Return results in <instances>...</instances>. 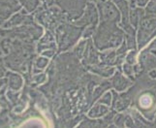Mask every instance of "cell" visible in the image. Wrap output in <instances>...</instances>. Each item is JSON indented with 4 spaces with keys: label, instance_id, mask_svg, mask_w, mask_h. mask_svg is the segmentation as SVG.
<instances>
[{
    "label": "cell",
    "instance_id": "1",
    "mask_svg": "<svg viewBox=\"0 0 156 128\" xmlns=\"http://www.w3.org/2000/svg\"><path fill=\"white\" fill-rule=\"evenodd\" d=\"M123 32L116 27V23L101 21L94 42L99 50L115 48L121 44Z\"/></svg>",
    "mask_w": 156,
    "mask_h": 128
},
{
    "label": "cell",
    "instance_id": "8",
    "mask_svg": "<svg viewBox=\"0 0 156 128\" xmlns=\"http://www.w3.org/2000/svg\"><path fill=\"white\" fill-rule=\"evenodd\" d=\"M115 122L117 126H123L125 125V117L122 115H117L115 117Z\"/></svg>",
    "mask_w": 156,
    "mask_h": 128
},
{
    "label": "cell",
    "instance_id": "5",
    "mask_svg": "<svg viewBox=\"0 0 156 128\" xmlns=\"http://www.w3.org/2000/svg\"><path fill=\"white\" fill-rule=\"evenodd\" d=\"M112 87H114L115 89H117V90H123V89L127 88L129 85L131 84V83L129 82L127 79H125L124 77H123L119 72H117L115 75L114 79H112Z\"/></svg>",
    "mask_w": 156,
    "mask_h": 128
},
{
    "label": "cell",
    "instance_id": "3",
    "mask_svg": "<svg viewBox=\"0 0 156 128\" xmlns=\"http://www.w3.org/2000/svg\"><path fill=\"white\" fill-rule=\"evenodd\" d=\"M98 7L100 9L101 21L112 23H117L119 21L120 13L118 12L117 7H115V3L110 1L100 2L98 4Z\"/></svg>",
    "mask_w": 156,
    "mask_h": 128
},
{
    "label": "cell",
    "instance_id": "7",
    "mask_svg": "<svg viewBox=\"0 0 156 128\" xmlns=\"http://www.w3.org/2000/svg\"><path fill=\"white\" fill-rule=\"evenodd\" d=\"M146 13L148 16H154V17H156V3L155 2L151 1L147 5Z\"/></svg>",
    "mask_w": 156,
    "mask_h": 128
},
{
    "label": "cell",
    "instance_id": "12",
    "mask_svg": "<svg viewBox=\"0 0 156 128\" xmlns=\"http://www.w3.org/2000/svg\"><path fill=\"white\" fill-rule=\"evenodd\" d=\"M148 2V0H136V4L140 7H144L146 6L147 3Z\"/></svg>",
    "mask_w": 156,
    "mask_h": 128
},
{
    "label": "cell",
    "instance_id": "13",
    "mask_svg": "<svg viewBox=\"0 0 156 128\" xmlns=\"http://www.w3.org/2000/svg\"><path fill=\"white\" fill-rule=\"evenodd\" d=\"M151 1H153V2H155V3H156V0H151Z\"/></svg>",
    "mask_w": 156,
    "mask_h": 128
},
{
    "label": "cell",
    "instance_id": "4",
    "mask_svg": "<svg viewBox=\"0 0 156 128\" xmlns=\"http://www.w3.org/2000/svg\"><path fill=\"white\" fill-rule=\"evenodd\" d=\"M96 23H97V12H96V9L93 5L89 3L87 5V12H85L83 18L80 19V20H78L77 24L83 26L92 24L93 26H95Z\"/></svg>",
    "mask_w": 156,
    "mask_h": 128
},
{
    "label": "cell",
    "instance_id": "6",
    "mask_svg": "<svg viewBox=\"0 0 156 128\" xmlns=\"http://www.w3.org/2000/svg\"><path fill=\"white\" fill-rule=\"evenodd\" d=\"M108 112H109V109H108L107 107L99 104L97 106H95L94 108H92V110L89 112L88 116L90 117H93V119H97V117H101L105 116L106 114H108Z\"/></svg>",
    "mask_w": 156,
    "mask_h": 128
},
{
    "label": "cell",
    "instance_id": "10",
    "mask_svg": "<svg viewBox=\"0 0 156 128\" xmlns=\"http://www.w3.org/2000/svg\"><path fill=\"white\" fill-rule=\"evenodd\" d=\"M111 99H112V96H111V93L108 92L104 95L103 99H101L100 102L103 103V104H106V105H110L111 104Z\"/></svg>",
    "mask_w": 156,
    "mask_h": 128
},
{
    "label": "cell",
    "instance_id": "11",
    "mask_svg": "<svg viewBox=\"0 0 156 128\" xmlns=\"http://www.w3.org/2000/svg\"><path fill=\"white\" fill-rule=\"evenodd\" d=\"M134 56H135V52H131L128 55L126 59H127V62L129 64H134V62H135V58H134Z\"/></svg>",
    "mask_w": 156,
    "mask_h": 128
},
{
    "label": "cell",
    "instance_id": "9",
    "mask_svg": "<svg viewBox=\"0 0 156 128\" xmlns=\"http://www.w3.org/2000/svg\"><path fill=\"white\" fill-rule=\"evenodd\" d=\"M124 72L126 73L127 76L131 77L133 79V73H134V70H133V67L131 65H129V64H124Z\"/></svg>",
    "mask_w": 156,
    "mask_h": 128
},
{
    "label": "cell",
    "instance_id": "2",
    "mask_svg": "<svg viewBox=\"0 0 156 128\" xmlns=\"http://www.w3.org/2000/svg\"><path fill=\"white\" fill-rule=\"evenodd\" d=\"M156 35V17L148 16L144 17L140 20V30L138 34L139 48L141 49L147 43Z\"/></svg>",
    "mask_w": 156,
    "mask_h": 128
}]
</instances>
